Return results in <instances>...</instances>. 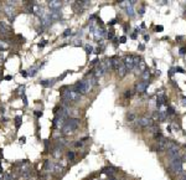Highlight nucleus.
Returning <instances> with one entry per match:
<instances>
[{
  "label": "nucleus",
  "mask_w": 186,
  "mask_h": 180,
  "mask_svg": "<svg viewBox=\"0 0 186 180\" xmlns=\"http://www.w3.org/2000/svg\"><path fill=\"white\" fill-rule=\"evenodd\" d=\"M96 78L94 77H86L85 80H82V81H80V82H77L76 85H74V91L77 92V93H80L81 96L82 95H87L88 92H90L91 90H92V87H93V85L96 83Z\"/></svg>",
  "instance_id": "f257e3e1"
},
{
  "label": "nucleus",
  "mask_w": 186,
  "mask_h": 180,
  "mask_svg": "<svg viewBox=\"0 0 186 180\" xmlns=\"http://www.w3.org/2000/svg\"><path fill=\"white\" fill-rule=\"evenodd\" d=\"M78 126H80V119L78 118H68L67 122L63 124L62 132L65 134H72V133L77 131Z\"/></svg>",
  "instance_id": "f03ea898"
},
{
  "label": "nucleus",
  "mask_w": 186,
  "mask_h": 180,
  "mask_svg": "<svg viewBox=\"0 0 186 180\" xmlns=\"http://www.w3.org/2000/svg\"><path fill=\"white\" fill-rule=\"evenodd\" d=\"M139 62H140V58H139L138 56H133V55H128V56H125L124 61H123L125 68H127V72L135 70V68L138 67Z\"/></svg>",
  "instance_id": "7ed1b4c3"
},
{
  "label": "nucleus",
  "mask_w": 186,
  "mask_h": 180,
  "mask_svg": "<svg viewBox=\"0 0 186 180\" xmlns=\"http://www.w3.org/2000/svg\"><path fill=\"white\" fill-rule=\"evenodd\" d=\"M166 150H167V155H169L171 159L180 158V156H179V145L176 144L175 142H173V140H167Z\"/></svg>",
  "instance_id": "20e7f679"
},
{
  "label": "nucleus",
  "mask_w": 186,
  "mask_h": 180,
  "mask_svg": "<svg viewBox=\"0 0 186 180\" xmlns=\"http://www.w3.org/2000/svg\"><path fill=\"white\" fill-rule=\"evenodd\" d=\"M62 99L65 102H77L81 99V95L77 93L74 90H68L67 92L62 93Z\"/></svg>",
  "instance_id": "39448f33"
},
{
  "label": "nucleus",
  "mask_w": 186,
  "mask_h": 180,
  "mask_svg": "<svg viewBox=\"0 0 186 180\" xmlns=\"http://www.w3.org/2000/svg\"><path fill=\"white\" fill-rule=\"evenodd\" d=\"M170 169L173 170V173H175V174H181V173H183V159H181V158L171 159V161H170Z\"/></svg>",
  "instance_id": "423d86ee"
},
{
  "label": "nucleus",
  "mask_w": 186,
  "mask_h": 180,
  "mask_svg": "<svg viewBox=\"0 0 186 180\" xmlns=\"http://www.w3.org/2000/svg\"><path fill=\"white\" fill-rule=\"evenodd\" d=\"M47 6L50 8V10L58 11L62 8V1H60V0H50V1H47Z\"/></svg>",
  "instance_id": "0eeeda50"
},
{
  "label": "nucleus",
  "mask_w": 186,
  "mask_h": 180,
  "mask_svg": "<svg viewBox=\"0 0 186 180\" xmlns=\"http://www.w3.org/2000/svg\"><path fill=\"white\" fill-rule=\"evenodd\" d=\"M137 123H138L140 127L146 128V127L153 126V119H151V118H149V117H142V118H139V119H138Z\"/></svg>",
  "instance_id": "6e6552de"
},
{
  "label": "nucleus",
  "mask_w": 186,
  "mask_h": 180,
  "mask_svg": "<svg viewBox=\"0 0 186 180\" xmlns=\"http://www.w3.org/2000/svg\"><path fill=\"white\" fill-rule=\"evenodd\" d=\"M148 86H149V81H140L135 85V90H137L138 93H143V92L146 91Z\"/></svg>",
  "instance_id": "1a4fd4ad"
},
{
  "label": "nucleus",
  "mask_w": 186,
  "mask_h": 180,
  "mask_svg": "<svg viewBox=\"0 0 186 180\" xmlns=\"http://www.w3.org/2000/svg\"><path fill=\"white\" fill-rule=\"evenodd\" d=\"M115 71H117L118 76H119L120 78H123L125 75H127V68H125L123 61H120V62H119V65H118V67H117V70H115Z\"/></svg>",
  "instance_id": "9d476101"
},
{
  "label": "nucleus",
  "mask_w": 186,
  "mask_h": 180,
  "mask_svg": "<svg viewBox=\"0 0 186 180\" xmlns=\"http://www.w3.org/2000/svg\"><path fill=\"white\" fill-rule=\"evenodd\" d=\"M20 175L22 178H26V179H29L31 177V169L30 167H27V165H25V167H22L20 169Z\"/></svg>",
  "instance_id": "9b49d317"
},
{
  "label": "nucleus",
  "mask_w": 186,
  "mask_h": 180,
  "mask_svg": "<svg viewBox=\"0 0 186 180\" xmlns=\"http://www.w3.org/2000/svg\"><path fill=\"white\" fill-rule=\"evenodd\" d=\"M166 145H167V139L161 136L159 138V150H165L166 149Z\"/></svg>",
  "instance_id": "f8f14e48"
},
{
  "label": "nucleus",
  "mask_w": 186,
  "mask_h": 180,
  "mask_svg": "<svg viewBox=\"0 0 186 180\" xmlns=\"http://www.w3.org/2000/svg\"><path fill=\"white\" fill-rule=\"evenodd\" d=\"M55 81L56 80H42L40 82V85L42 87H51V86L55 85Z\"/></svg>",
  "instance_id": "ddd939ff"
},
{
  "label": "nucleus",
  "mask_w": 186,
  "mask_h": 180,
  "mask_svg": "<svg viewBox=\"0 0 186 180\" xmlns=\"http://www.w3.org/2000/svg\"><path fill=\"white\" fill-rule=\"evenodd\" d=\"M156 104H158V107L161 108L162 106L165 104V96L164 95H160V96H158V101H156Z\"/></svg>",
  "instance_id": "4468645a"
},
{
  "label": "nucleus",
  "mask_w": 186,
  "mask_h": 180,
  "mask_svg": "<svg viewBox=\"0 0 186 180\" xmlns=\"http://www.w3.org/2000/svg\"><path fill=\"white\" fill-rule=\"evenodd\" d=\"M61 155H62V152H61V148H60V147H57V148L53 149L52 156H53L55 159H60V158H61Z\"/></svg>",
  "instance_id": "2eb2a0df"
},
{
  "label": "nucleus",
  "mask_w": 186,
  "mask_h": 180,
  "mask_svg": "<svg viewBox=\"0 0 186 180\" xmlns=\"http://www.w3.org/2000/svg\"><path fill=\"white\" fill-rule=\"evenodd\" d=\"M49 16H50L51 21H53V20H57V19H60V16H61V14H60L58 11H51V13H49Z\"/></svg>",
  "instance_id": "dca6fc26"
},
{
  "label": "nucleus",
  "mask_w": 186,
  "mask_h": 180,
  "mask_svg": "<svg viewBox=\"0 0 186 180\" xmlns=\"http://www.w3.org/2000/svg\"><path fill=\"white\" fill-rule=\"evenodd\" d=\"M8 31H9V26L5 22L0 21V32H1V34H8Z\"/></svg>",
  "instance_id": "f3484780"
},
{
  "label": "nucleus",
  "mask_w": 186,
  "mask_h": 180,
  "mask_svg": "<svg viewBox=\"0 0 186 180\" xmlns=\"http://www.w3.org/2000/svg\"><path fill=\"white\" fill-rule=\"evenodd\" d=\"M158 114H159V119H160V121H165L166 116H167V112H166V111H164V109H160Z\"/></svg>",
  "instance_id": "a211bd4d"
},
{
  "label": "nucleus",
  "mask_w": 186,
  "mask_h": 180,
  "mask_svg": "<svg viewBox=\"0 0 186 180\" xmlns=\"http://www.w3.org/2000/svg\"><path fill=\"white\" fill-rule=\"evenodd\" d=\"M40 70V67L39 66H36V67H32V68H30V71H29V73H27V76H30V77H32V76H35L36 73H37V71Z\"/></svg>",
  "instance_id": "6ab92c4d"
},
{
  "label": "nucleus",
  "mask_w": 186,
  "mask_h": 180,
  "mask_svg": "<svg viewBox=\"0 0 186 180\" xmlns=\"http://www.w3.org/2000/svg\"><path fill=\"white\" fill-rule=\"evenodd\" d=\"M149 77H150V72H149V70H145L144 72H142V78H143V81H148Z\"/></svg>",
  "instance_id": "aec40b11"
},
{
  "label": "nucleus",
  "mask_w": 186,
  "mask_h": 180,
  "mask_svg": "<svg viewBox=\"0 0 186 180\" xmlns=\"http://www.w3.org/2000/svg\"><path fill=\"white\" fill-rule=\"evenodd\" d=\"M9 49V46L6 45V42H4L3 40H0V51H5Z\"/></svg>",
  "instance_id": "412c9836"
},
{
  "label": "nucleus",
  "mask_w": 186,
  "mask_h": 180,
  "mask_svg": "<svg viewBox=\"0 0 186 180\" xmlns=\"http://www.w3.org/2000/svg\"><path fill=\"white\" fill-rule=\"evenodd\" d=\"M149 131H150L151 133H154V134H156L158 132H160V129H159V127H156V126H150L149 127Z\"/></svg>",
  "instance_id": "4be33fe9"
},
{
  "label": "nucleus",
  "mask_w": 186,
  "mask_h": 180,
  "mask_svg": "<svg viewBox=\"0 0 186 180\" xmlns=\"http://www.w3.org/2000/svg\"><path fill=\"white\" fill-rule=\"evenodd\" d=\"M103 173H105V174H109V175H112V174H114V169H113V168H105V169L103 170Z\"/></svg>",
  "instance_id": "5701e85b"
},
{
  "label": "nucleus",
  "mask_w": 186,
  "mask_h": 180,
  "mask_svg": "<svg viewBox=\"0 0 186 180\" xmlns=\"http://www.w3.org/2000/svg\"><path fill=\"white\" fill-rule=\"evenodd\" d=\"M86 51H87L88 55L92 54L93 52V47H92V46H90V45H86Z\"/></svg>",
  "instance_id": "b1692460"
},
{
  "label": "nucleus",
  "mask_w": 186,
  "mask_h": 180,
  "mask_svg": "<svg viewBox=\"0 0 186 180\" xmlns=\"http://www.w3.org/2000/svg\"><path fill=\"white\" fill-rule=\"evenodd\" d=\"M67 158L69 160H73L74 159V153H73V152H68V153H67Z\"/></svg>",
  "instance_id": "393cba45"
},
{
  "label": "nucleus",
  "mask_w": 186,
  "mask_h": 180,
  "mask_svg": "<svg viewBox=\"0 0 186 180\" xmlns=\"http://www.w3.org/2000/svg\"><path fill=\"white\" fill-rule=\"evenodd\" d=\"M15 119H16V128H19V126L21 124V118L20 117H16Z\"/></svg>",
  "instance_id": "a878e982"
},
{
  "label": "nucleus",
  "mask_w": 186,
  "mask_h": 180,
  "mask_svg": "<svg viewBox=\"0 0 186 180\" xmlns=\"http://www.w3.org/2000/svg\"><path fill=\"white\" fill-rule=\"evenodd\" d=\"M82 145H83V142L82 140H78L76 144H74V147H77V148H80V147H82Z\"/></svg>",
  "instance_id": "bb28decb"
},
{
  "label": "nucleus",
  "mask_w": 186,
  "mask_h": 180,
  "mask_svg": "<svg viewBox=\"0 0 186 180\" xmlns=\"http://www.w3.org/2000/svg\"><path fill=\"white\" fill-rule=\"evenodd\" d=\"M68 35H71V30H69V29H67L66 31H65V34H63V36H65V38H66V36H68Z\"/></svg>",
  "instance_id": "cd10ccee"
},
{
  "label": "nucleus",
  "mask_w": 186,
  "mask_h": 180,
  "mask_svg": "<svg viewBox=\"0 0 186 180\" xmlns=\"http://www.w3.org/2000/svg\"><path fill=\"white\" fill-rule=\"evenodd\" d=\"M46 44H47V41H46V40H44L41 44H39V47H44V46H45Z\"/></svg>",
  "instance_id": "c85d7f7f"
},
{
  "label": "nucleus",
  "mask_w": 186,
  "mask_h": 180,
  "mask_svg": "<svg viewBox=\"0 0 186 180\" xmlns=\"http://www.w3.org/2000/svg\"><path fill=\"white\" fill-rule=\"evenodd\" d=\"M130 96H132V93H130V91H127V92H125V95H124L125 98H129Z\"/></svg>",
  "instance_id": "c756f323"
},
{
  "label": "nucleus",
  "mask_w": 186,
  "mask_h": 180,
  "mask_svg": "<svg viewBox=\"0 0 186 180\" xmlns=\"http://www.w3.org/2000/svg\"><path fill=\"white\" fill-rule=\"evenodd\" d=\"M119 40H120V42H122V44H124L125 41H127V38H125V36H122V38H120Z\"/></svg>",
  "instance_id": "7c9ffc66"
},
{
  "label": "nucleus",
  "mask_w": 186,
  "mask_h": 180,
  "mask_svg": "<svg viewBox=\"0 0 186 180\" xmlns=\"http://www.w3.org/2000/svg\"><path fill=\"white\" fill-rule=\"evenodd\" d=\"M185 52H186V47H183V49H180V54H183V55H184Z\"/></svg>",
  "instance_id": "2f4dec72"
},
{
  "label": "nucleus",
  "mask_w": 186,
  "mask_h": 180,
  "mask_svg": "<svg viewBox=\"0 0 186 180\" xmlns=\"http://www.w3.org/2000/svg\"><path fill=\"white\" fill-rule=\"evenodd\" d=\"M176 71H178V72H181V73H184V72H185V71H184L181 67H178V68H176Z\"/></svg>",
  "instance_id": "473e14b6"
},
{
  "label": "nucleus",
  "mask_w": 186,
  "mask_h": 180,
  "mask_svg": "<svg viewBox=\"0 0 186 180\" xmlns=\"http://www.w3.org/2000/svg\"><path fill=\"white\" fill-rule=\"evenodd\" d=\"M35 114H36L37 117H41V116H42V112H36Z\"/></svg>",
  "instance_id": "72a5a7b5"
},
{
  "label": "nucleus",
  "mask_w": 186,
  "mask_h": 180,
  "mask_svg": "<svg viewBox=\"0 0 186 180\" xmlns=\"http://www.w3.org/2000/svg\"><path fill=\"white\" fill-rule=\"evenodd\" d=\"M156 30H158V31H161V30H162V26H158Z\"/></svg>",
  "instance_id": "f704fd0d"
},
{
  "label": "nucleus",
  "mask_w": 186,
  "mask_h": 180,
  "mask_svg": "<svg viewBox=\"0 0 186 180\" xmlns=\"http://www.w3.org/2000/svg\"><path fill=\"white\" fill-rule=\"evenodd\" d=\"M11 78H12L11 76H6V77H5V80H8V81H9V80H11Z\"/></svg>",
  "instance_id": "c9c22d12"
},
{
  "label": "nucleus",
  "mask_w": 186,
  "mask_h": 180,
  "mask_svg": "<svg viewBox=\"0 0 186 180\" xmlns=\"http://www.w3.org/2000/svg\"><path fill=\"white\" fill-rule=\"evenodd\" d=\"M22 76H25V77L27 76V73H26V71H22Z\"/></svg>",
  "instance_id": "e433bc0d"
},
{
  "label": "nucleus",
  "mask_w": 186,
  "mask_h": 180,
  "mask_svg": "<svg viewBox=\"0 0 186 180\" xmlns=\"http://www.w3.org/2000/svg\"><path fill=\"white\" fill-rule=\"evenodd\" d=\"M180 180H186V175H184V177H183V178H181Z\"/></svg>",
  "instance_id": "4c0bfd02"
},
{
  "label": "nucleus",
  "mask_w": 186,
  "mask_h": 180,
  "mask_svg": "<svg viewBox=\"0 0 186 180\" xmlns=\"http://www.w3.org/2000/svg\"><path fill=\"white\" fill-rule=\"evenodd\" d=\"M109 180H115V179H114L113 177H110V178H109Z\"/></svg>",
  "instance_id": "58836bf2"
},
{
  "label": "nucleus",
  "mask_w": 186,
  "mask_h": 180,
  "mask_svg": "<svg viewBox=\"0 0 186 180\" xmlns=\"http://www.w3.org/2000/svg\"><path fill=\"white\" fill-rule=\"evenodd\" d=\"M27 180H31V179H27Z\"/></svg>",
  "instance_id": "ea45409f"
}]
</instances>
